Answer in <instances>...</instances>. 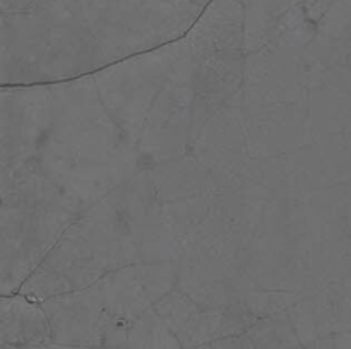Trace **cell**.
<instances>
[{"label": "cell", "instance_id": "obj_1", "mask_svg": "<svg viewBox=\"0 0 351 349\" xmlns=\"http://www.w3.org/2000/svg\"><path fill=\"white\" fill-rule=\"evenodd\" d=\"M5 349H9V348H5Z\"/></svg>", "mask_w": 351, "mask_h": 349}]
</instances>
